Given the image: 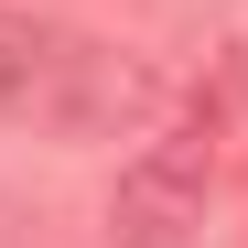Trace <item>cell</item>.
Wrapping results in <instances>:
<instances>
[{
	"mask_svg": "<svg viewBox=\"0 0 248 248\" xmlns=\"http://www.w3.org/2000/svg\"><path fill=\"white\" fill-rule=\"evenodd\" d=\"M65 44H76V32L32 22V11H0V119H32V130H44L54 76H65Z\"/></svg>",
	"mask_w": 248,
	"mask_h": 248,
	"instance_id": "cell-3",
	"label": "cell"
},
{
	"mask_svg": "<svg viewBox=\"0 0 248 248\" xmlns=\"http://www.w3.org/2000/svg\"><path fill=\"white\" fill-rule=\"evenodd\" d=\"M173 119V97H162V76L140 54H119V44H65V76H54V108H44V130L54 140H140Z\"/></svg>",
	"mask_w": 248,
	"mask_h": 248,
	"instance_id": "cell-2",
	"label": "cell"
},
{
	"mask_svg": "<svg viewBox=\"0 0 248 248\" xmlns=\"http://www.w3.org/2000/svg\"><path fill=\"white\" fill-rule=\"evenodd\" d=\"M216 162H227V108L216 97L140 130V151L119 162V194H108V248H205Z\"/></svg>",
	"mask_w": 248,
	"mask_h": 248,
	"instance_id": "cell-1",
	"label": "cell"
}]
</instances>
